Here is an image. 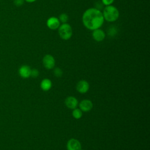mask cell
Instances as JSON below:
<instances>
[{"mask_svg":"<svg viewBox=\"0 0 150 150\" xmlns=\"http://www.w3.org/2000/svg\"><path fill=\"white\" fill-rule=\"evenodd\" d=\"M82 22L87 29L93 30L102 26L104 19L103 13L100 9L96 8H90L86 9L83 13Z\"/></svg>","mask_w":150,"mask_h":150,"instance_id":"6da1fadb","label":"cell"},{"mask_svg":"<svg viewBox=\"0 0 150 150\" xmlns=\"http://www.w3.org/2000/svg\"><path fill=\"white\" fill-rule=\"evenodd\" d=\"M102 13L104 20L109 22L116 21L120 16V12L118 9L112 5L105 6Z\"/></svg>","mask_w":150,"mask_h":150,"instance_id":"7a4b0ae2","label":"cell"},{"mask_svg":"<svg viewBox=\"0 0 150 150\" xmlns=\"http://www.w3.org/2000/svg\"><path fill=\"white\" fill-rule=\"evenodd\" d=\"M57 29L59 35L61 39L67 40L71 38L73 30L71 26L69 23H64L61 24Z\"/></svg>","mask_w":150,"mask_h":150,"instance_id":"3957f363","label":"cell"},{"mask_svg":"<svg viewBox=\"0 0 150 150\" xmlns=\"http://www.w3.org/2000/svg\"><path fill=\"white\" fill-rule=\"evenodd\" d=\"M42 63L44 67L47 69H52L55 66V60L53 56L51 54H46L42 59Z\"/></svg>","mask_w":150,"mask_h":150,"instance_id":"277c9868","label":"cell"},{"mask_svg":"<svg viewBox=\"0 0 150 150\" xmlns=\"http://www.w3.org/2000/svg\"><path fill=\"white\" fill-rule=\"evenodd\" d=\"M46 25L51 30H56L59 28L60 25V22L59 18L55 16L50 17L46 21Z\"/></svg>","mask_w":150,"mask_h":150,"instance_id":"5b68a950","label":"cell"},{"mask_svg":"<svg viewBox=\"0 0 150 150\" xmlns=\"http://www.w3.org/2000/svg\"><path fill=\"white\" fill-rule=\"evenodd\" d=\"M67 150H81V145L80 142L76 139H70L67 142Z\"/></svg>","mask_w":150,"mask_h":150,"instance_id":"8992f818","label":"cell"},{"mask_svg":"<svg viewBox=\"0 0 150 150\" xmlns=\"http://www.w3.org/2000/svg\"><path fill=\"white\" fill-rule=\"evenodd\" d=\"M92 37L97 42H101L105 38V32L101 29L98 28L93 30Z\"/></svg>","mask_w":150,"mask_h":150,"instance_id":"52a82bcc","label":"cell"},{"mask_svg":"<svg viewBox=\"0 0 150 150\" xmlns=\"http://www.w3.org/2000/svg\"><path fill=\"white\" fill-rule=\"evenodd\" d=\"M76 89L80 93H86L89 89V84L86 80H80L76 84Z\"/></svg>","mask_w":150,"mask_h":150,"instance_id":"ba28073f","label":"cell"},{"mask_svg":"<svg viewBox=\"0 0 150 150\" xmlns=\"http://www.w3.org/2000/svg\"><path fill=\"white\" fill-rule=\"evenodd\" d=\"M65 105L70 109H74L78 105V100L76 98L73 96L67 97L64 101Z\"/></svg>","mask_w":150,"mask_h":150,"instance_id":"9c48e42d","label":"cell"},{"mask_svg":"<svg viewBox=\"0 0 150 150\" xmlns=\"http://www.w3.org/2000/svg\"><path fill=\"white\" fill-rule=\"evenodd\" d=\"M93 106V105L92 102L90 100L87 99L83 100L82 101H80L79 104L80 109L82 111H84V112H88L90 111L92 109Z\"/></svg>","mask_w":150,"mask_h":150,"instance_id":"30bf717a","label":"cell"},{"mask_svg":"<svg viewBox=\"0 0 150 150\" xmlns=\"http://www.w3.org/2000/svg\"><path fill=\"white\" fill-rule=\"evenodd\" d=\"M31 69L28 65H23L19 69V75L24 79L28 78L30 76Z\"/></svg>","mask_w":150,"mask_h":150,"instance_id":"8fae6325","label":"cell"},{"mask_svg":"<svg viewBox=\"0 0 150 150\" xmlns=\"http://www.w3.org/2000/svg\"><path fill=\"white\" fill-rule=\"evenodd\" d=\"M52 86V83L50 80L48 79H43L40 83V88L43 91H48L49 90Z\"/></svg>","mask_w":150,"mask_h":150,"instance_id":"7c38bea8","label":"cell"},{"mask_svg":"<svg viewBox=\"0 0 150 150\" xmlns=\"http://www.w3.org/2000/svg\"><path fill=\"white\" fill-rule=\"evenodd\" d=\"M73 117L76 119H79L82 117V111L79 108H74L72 112Z\"/></svg>","mask_w":150,"mask_h":150,"instance_id":"4fadbf2b","label":"cell"},{"mask_svg":"<svg viewBox=\"0 0 150 150\" xmlns=\"http://www.w3.org/2000/svg\"><path fill=\"white\" fill-rule=\"evenodd\" d=\"M59 19L60 22H62V23H67V22L68 21V19H69V16L67 15V14H66L65 13H63L59 15Z\"/></svg>","mask_w":150,"mask_h":150,"instance_id":"5bb4252c","label":"cell"},{"mask_svg":"<svg viewBox=\"0 0 150 150\" xmlns=\"http://www.w3.org/2000/svg\"><path fill=\"white\" fill-rule=\"evenodd\" d=\"M54 75L57 77H60L63 75V71L59 67H56L53 71Z\"/></svg>","mask_w":150,"mask_h":150,"instance_id":"9a60e30c","label":"cell"},{"mask_svg":"<svg viewBox=\"0 0 150 150\" xmlns=\"http://www.w3.org/2000/svg\"><path fill=\"white\" fill-rule=\"evenodd\" d=\"M39 71L36 69H33L32 70H31V73H30V76H32L33 78H36L39 76Z\"/></svg>","mask_w":150,"mask_h":150,"instance_id":"2e32d148","label":"cell"},{"mask_svg":"<svg viewBox=\"0 0 150 150\" xmlns=\"http://www.w3.org/2000/svg\"><path fill=\"white\" fill-rule=\"evenodd\" d=\"M114 0H101V2L105 6L111 5L114 2Z\"/></svg>","mask_w":150,"mask_h":150,"instance_id":"e0dca14e","label":"cell"},{"mask_svg":"<svg viewBox=\"0 0 150 150\" xmlns=\"http://www.w3.org/2000/svg\"><path fill=\"white\" fill-rule=\"evenodd\" d=\"M24 0H14V4L16 6H21L24 3Z\"/></svg>","mask_w":150,"mask_h":150,"instance_id":"ac0fdd59","label":"cell"},{"mask_svg":"<svg viewBox=\"0 0 150 150\" xmlns=\"http://www.w3.org/2000/svg\"><path fill=\"white\" fill-rule=\"evenodd\" d=\"M24 1L27 2H29V3H32V2H35L36 0H24Z\"/></svg>","mask_w":150,"mask_h":150,"instance_id":"d6986e66","label":"cell"},{"mask_svg":"<svg viewBox=\"0 0 150 150\" xmlns=\"http://www.w3.org/2000/svg\"><path fill=\"white\" fill-rule=\"evenodd\" d=\"M81 150H83V149H81Z\"/></svg>","mask_w":150,"mask_h":150,"instance_id":"ffe728a7","label":"cell"},{"mask_svg":"<svg viewBox=\"0 0 150 150\" xmlns=\"http://www.w3.org/2000/svg\"><path fill=\"white\" fill-rule=\"evenodd\" d=\"M13 1H14V0H13Z\"/></svg>","mask_w":150,"mask_h":150,"instance_id":"44dd1931","label":"cell"}]
</instances>
